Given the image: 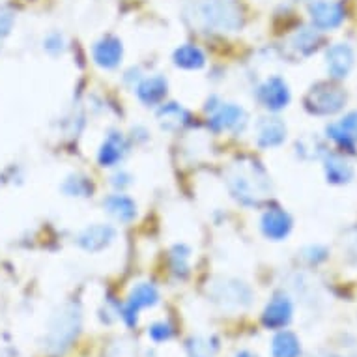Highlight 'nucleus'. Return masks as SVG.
Wrapping results in <instances>:
<instances>
[{"mask_svg":"<svg viewBox=\"0 0 357 357\" xmlns=\"http://www.w3.org/2000/svg\"><path fill=\"white\" fill-rule=\"evenodd\" d=\"M116 238V230L111 225H92L77 236V243L88 252H101Z\"/></svg>","mask_w":357,"mask_h":357,"instance_id":"0eeeda50","label":"nucleus"},{"mask_svg":"<svg viewBox=\"0 0 357 357\" xmlns=\"http://www.w3.org/2000/svg\"><path fill=\"white\" fill-rule=\"evenodd\" d=\"M287 139V126L279 118H262L257 123V142L262 148L279 146Z\"/></svg>","mask_w":357,"mask_h":357,"instance_id":"4468645a","label":"nucleus"},{"mask_svg":"<svg viewBox=\"0 0 357 357\" xmlns=\"http://www.w3.org/2000/svg\"><path fill=\"white\" fill-rule=\"evenodd\" d=\"M227 183L232 197L243 206H258L270 195V180L255 161H238L230 167Z\"/></svg>","mask_w":357,"mask_h":357,"instance_id":"f03ea898","label":"nucleus"},{"mask_svg":"<svg viewBox=\"0 0 357 357\" xmlns=\"http://www.w3.org/2000/svg\"><path fill=\"white\" fill-rule=\"evenodd\" d=\"M170 264L172 270L178 275H185L189 270V249L185 245H176L170 252Z\"/></svg>","mask_w":357,"mask_h":357,"instance_id":"bb28decb","label":"nucleus"},{"mask_svg":"<svg viewBox=\"0 0 357 357\" xmlns=\"http://www.w3.org/2000/svg\"><path fill=\"white\" fill-rule=\"evenodd\" d=\"M292 303L287 296H275L264 309L262 322L266 328L281 329L292 320Z\"/></svg>","mask_w":357,"mask_h":357,"instance_id":"f8f14e48","label":"nucleus"},{"mask_svg":"<svg viewBox=\"0 0 357 357\" xmlns=\"http://www.w3.org/2000/svg\"><path fill=\"white\" fill-rule=\"evenodd\" d=\"M167 79L165 77H150V79H144V81L139 84L137 88V96L139 100L144 103V105H158L163 101V98L167 96Z\"/></svg>","mask_w":357,"mask_h":357,"instance_id":"f3484780","label":"nucleus"},{"mask_svg":"<svg viewBox=\"0 0 357 357\" xmlns=\"http://www.w3.org/2000/svg\"><path fill=\"white\" fill-rule=\"evenodd\" d=\"M310 15H312V23L317 24V29H335L342 23L344 13L342 8L337 2H328V0H318L310 4Z\"/></svg>","mask_w":357,"mask_h":357,"instance_id":"ddd939ff","label":"nucleus"},{"mask_svg":"<svg viewBox=\"0 0 357 357\" xmlns=\"http://www.w3.org/2000/svg\"><path fill=\"white\" fill-rule=\"evenodd\" d=\"M103 206L120 222L133 221L137 215L135 202L129 199V197H126V195H111L109 199H105Z\"/></svg>","mask_w":357,"mask_h":357,"instance_id":"a211bd4d","label":"nucleus"},{"mask_svg":"<svg viewBox=\"0 0 357 357\" xmlns=\"http://www.w3.org/2000/svg\"><path fill=\"white\" fill-rule=\"evenodd\" d=\"M159 303V292L158 288L150 284V282H141L137 284L131 294H129L128 301L123 305L122 318L126 320L129 328L137 326V318H139V312L142 309H148V307H153V305Z\"/></svg>","mask_w":357,"mask_h":357,"instance_id":"39448f33","label":"nucleus"},{"mask_svg":"<svg viewBox=\"0 0 357 357\" xmlns=\"http://www.w3.org/2000/svg\"><path fill=\"white\" fill-rule=\"evenodd\" d=\"M247 122V114L241 107L234 103L221 105L210 118V128L217 133L221 131H241Z\"/></svg>","mask_w":357,"mask_h":357,"instance_id":"1a4fd4ad","label":"nucleus"},{"mask_svg":"<svg viewBox=\"0 0 357 357\" xmlns=\"http://www.w3.org/2000/svg\"><path fill=\"white\" fill-rule=\"evenodd\" d=\"M328 133L340 144L351 146L354 142H357V112H350L342 122L333 123L328 129Z\"/></svg>","mask_w":357,"mask_h":357,"instance_id":"6ab92c4d","label":"nucleus"},{"mask_svg":"<svg viewBox=\"0 0 357 357\" xmlns=\"http://www.w3.org/2000/svg\"><path fill=\"white\" fill-rule=\"evenodd\" d=\"M217 342L208 337H193L188 342L189 357H215Z\"/></svg>","mask_w":357,"mask_h":357,"instance_id":"b1692460","label":"nucleus"},{"mask_svg":"<svg viewBox=\"0 0 357 357\" xmlns=\"http://www.w3.org/2000/svg\"><path fill=\"white\" fill-rule=\"evenodd\" d=\"M174 64L182 70H200L204 68L206 56L197 45L185 43L174 51Z\"/></svg>","mask_w":357,"mask_h":357,"instance_id":"aec40b11","label":"nucleus"},{"mask_svg":"<svg viewBox=\"0 0 357 357\" xmlns=\"http://www.w3.org/2000/svg\"><path fill=\"white\" fill-rule=\"evenodd\" d=\"M148 335H150L155 342H163V340H169L170 337H172V328H170V324L167 322H158L153 324V326H150Z\"/></svg>","mask_w":357,"mask_h":357,"instance_id":"c756f323","label":"nucleus"},{"mask_svg":"<svg viewBox=\"0 0 357 357\" xmlns=\"http://www.w3.org/2000/svg\"><path fill=\"white\" fill-rule=\"evenodd\" d=\"M62 191L68 197H88L92 193V183L88 182V178H84V176H70L62 185Z\"/></svg>","mask_w":357,"mask_h":357,"instance_id":"393cba45","label":"nucleus"},{"mask_svg":"<svg viewBox=\"0 0 357 357\" xmlns=\"http://www.w3.org/2000/svg\"><path fill=\"white\" fill-rule=\"evenodd\" d=\"M351 66H354V53L351 49L344 43H339L328 51V70L331 77L335 79H342L350 73Z\"/></svg>","mask_w":357,"mask_h":357,"instance_id":"2eb2a0df","label":"nucleus"},{"mask_svg":"<svg viewBox=\"0 0 357 357\" xmlns=\"http://www.w3.org/2000/svg\"><path fill=\"white\" fill-rule=\"evenodd\" d=\"M188 111L180 107L178 103H169V105H163L158 112V120L161 123V128L167 129V131H176L182 126H185L188 122Z\"/></svg>","mask_w":357,"mask_h":357,"instance_id":"412c9836","label":"nucleus"},{"mask_svg":"<svg viewBox=\"0 0 357 357\" xmlns=\"http://www.w3.org/2000/svg\"><path fill=\"white\" fill-rule=\"evenodd\" d=\"M271 354H273V357H299L301 346H299L298 337L290 331H281L273 339Z\"/></svg>","mask_w":357,"mask_h":357,"instance_id":"5701e85b","label":"nucleus"},{"mask_svg":"<svg viewBox=\"0 0 357 357\" xmlns=\"http://www.w3.org/2000/svg\"><path fill=\"white\" fill-rule=\"evenodd\" d=\"M43 49L47 51L49 54H62L66 49V40L64 36L60 34V32H51V34L45 36V40H43Z\"/></svg>","mask_w":357,"mask_h":357,"instance_id":"cd10ccee","label":"nucleus"},{"mask_svg":"<svg viewBox=\"0 0 357 357\" xmlns=\"http://www.w3.org/2000/svg\"><path fill=\"white\" fill-rule=\"evenodd\" d=\"M346 243H348V249H350L354 255H357V230L348 236V241H346Z\"/></svg>","mask_w":357,"mask_h":357,"instance_id":"2f4dec72","label":"nucleus"},{"mask_svg":"<svg viewBox=\"0 0 357 357\" xmlns=\"http://www.w3.org/2000/svg\"><path fill=\"white\" fill-rule=\"evenodd\" d=\"M258 98L262 101V105L270 111H281L288 105L290 101V90H288L287 82L279 79V77H271L264 82L260 90H258Z\"/></svg>","mask_w":357,"mask_h":357,"instance_id":"9d476101","label":"nucleus"},{"mask_svg":"<svg viewBox=\"0 0 357 357\" xmlns=\"http://www.w3.org/2000/svg\"><path fill=\"white\" fill-rule=\"evenodd\" d=\"M326 174L328 180L333 183H346L354 178V167L340 155H329L326 159Z\"/></svg>","mask_w":357,"mask_h":357,"instance_id":"4be33fe9","label":"nucleus"},{"mask_svg":"<svg viewBox=\"0 0 357 357\" xmlns=\"http://www.w3.org/2000/svg\"><path fill=\"white\" fill-rule=\"evenodd\" d=\"M128 153V142L120 133H111L107 137L105 142L100 148V163L103 167H114L123 159V155Z\"/></svg>","mask_w":357,"mask_h":357,"instance_id":"dca6fc26","label":"nucleus"},{"mask_svg":"<svg viewBox=\"0 0 357 357\" xmlns=\"http://www.w3.org/2000/svg\"><path fill=\"white\" fill-rule=\"evenodd\" d=\"M183 13L202 32H238L243 24L238 0H185Z\"/></svg>","mask_w":357,"mask_h":357,"instance_id":"f257e3e1","label":"nucleus"},{"mask_svg":"<svg viewBox=\"0 0 357 357\" xmlns=\"http://www.w3.org/2000/svg\"><path fill=\"white\" fill-rule=\"evenodd\" d=\"M92 54H94V62L100 68H103V70H114L122 62V41L118 40L116 36H105L100 41H96Z\"/></svg>","mask_w":357,"mask_h":357,"instance_id":"6e6552de","label":"nucleus"},{"mask_svg":"<svg viewBox=\"0 0 357 357\" xmlns=\"http://www.w3.org/2000/svg\"><path fill=\"white\" fill-rule=\"evenodd\" d=\"M13 24H15V13L8 8H0V45L12 34Z\"/></svg>","mask_w":357,"mask_h":357,"instance_id":"c85d7f7f","label":"nucleus"},{"mask_svg":"<svg viewBox=\"0 0 357 357\" xmlns=\"http://www.w3.org/2000/svg\"><path fill=\"white\" fill-rule=\"evenodd\" d=\"M112 183H114L116 188H126V185L131 183V178H129V174H126V172H120V174H116L112 178Z\"/></svg>","mask_w":357,"mask_h":357,"instance_id":"7c9ffc66","label":"nucleus"},{"mask_svg":"<svg viewBox=\"0 0 357 357\" xmlns=\"http://www.w3.org/2000/svg\"><path fill=\"white\" fill-rule=\"evenodd\" d=\"M81 309L77 303H66L54 312L45 335V348L51 354H62L71 346L81 331Z\"/></svg>","mask_w":357,"mask_h":357,"instance_id":"7ed1b4c3","label":"nucleus"},{"mask_svg":"<svg viewBox=\"0 0 357 357\" xmlns=\"http://www.w3.org/2000/svg\"><path fill=\"white\" fill-rule=\"evenodd\" d=\"M260 227H262V232L266 238L279 241L284 240L290 234V230H292V219L281 208H271V210H268L262 215Z\"/></svg>","mask_w":357,"mask_h":357,"instance_id":"9b49d317","label":"nucleus"},{"mask_svg":"<svg viewBox=\"0 0 357 357\" xmlns=\"http://www.w3.org/2000/svg\"><path fill=\"white\" fill-rule=\"evenodd\" d=\"M208 296L221 309L238 310L247 309L252 303V290L240 279L217 277L208 284Z\"/></svg>","mask_w":357,"mask_h":357,"instance_id":"20e7f679","label":"nucleus"},{"mask_svg":"<svg viewBox=\"0 0 357 357\" xmlns=\"http://www.w3.org/2000/svg\"><path fill=\"white\" fill-rule=\"evenodd\" d=\"M346 96L340 92L339 88L333 86H320L314 88L307 98V107L314 114H333L340 111L344 105Z\"/></svg>","mask_w":357,"mask_h":357,"instance_id":"423d86ee","label":"nucleus"},{"mask_svg":"<svg viewBox=\"0 0 357 357\" xmlns=\"http://www.w3.org/2000/svg\"><path fill=\"white\" fill-rule=\"evenodd\" d=\"M318 36L314 32H309V30H303V32H299V34L294 36L292 45L294 49L301 54H310L314 49L318 47Z\"/></svg>","mask_w":357,"mask_h":357,"instance_id":"a878e982","label":"nucleus"}]
</instances>
